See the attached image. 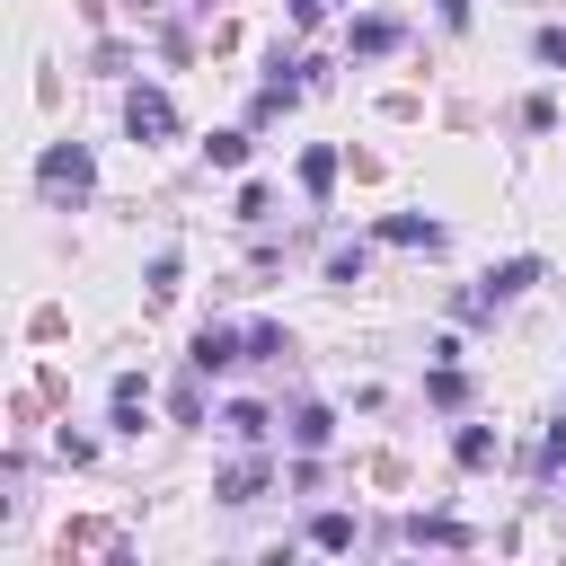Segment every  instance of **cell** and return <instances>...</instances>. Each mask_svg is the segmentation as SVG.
I'll use <instances>...</instances> for the list:
<instances>
[{"label": "cell", "instance_id": "1", "mask_svg": "<svg viewBox=\"0 0 566 566\" xmlns=\"http://www.w3.org/2000/svg\"><path fill=\"white\" fill-rule=\"evenodd\" d=\"M35 186H44V203H88V186H97L88 142H53V150L35 159Z\"/></svg>", "mask_w": 566, "mask_h": 566}, {"label": "cell", "instance_id": "2", "mask_svg": "<svg viewBox=\"0 0 566 566\" xmlns=\"http://www.w3.org/2000/svg\"><path fill=\"white\" fill-rule=\"evenodd\" d=\"M124 133H133V142H168V133H177L168 88H133V97H124Z\"/></svg>", "mask_w": 566, "mask_h": 566}, {"label": "cell", "instance_id": "3", "mask_svg": "<svg viewBox=\"0 0 566 566\" xmlns=\"http://www.w3.org/2000/svg\"><path fill=\"white\" fill-rule=\"evenodd\" d=\"M186 363H195V371H230V363H248V327H195Z\"/></svg>", "mask_w": 566, "mask_h": 566}, {"label": "cell", "instance_id": "4", "mask_svg": "<svg viewBox=\"0 0 566 566\" xmlns=\"http://www.w3.org/2000/svg\"><path fill=\"white\" fill-rule=\"evenodd\" d=\"M398 18H354V62H380V53H398Z\"/></svg>", "mask_w": 566, "mask_h": 566}, {"label": "cell", "instance_id": "5", "mask_svg": "<svg viewBox=\"0 0 566 566\" xmlns=\"http://www.w3.org/2000/svg\"><path fill=\"white\" fill-rule=\"evenodd\" d=\"M380 239H389V248H442V221H424V212H389Z\"/></svg>", "mask_w": 566, "mask_h": 566}, {"label": "cell", "instance_id": "6", "mask_svg": "<svg viewBox=\"0 0 566 566\" xmlns=\"http://www.w3.org/2000/svg\"><path fill=\"white\" fill-rule=\"evenodd\" d=\"M531 283H539V256H504V265L486 274V292H495V301H522Z\"/></svg>", "mask_w": 566, "mask_h": 566}, {"label": "cell", "instance_id": "7", "mask_svg": "<svg viewBox=\"0 0 566 566\" xmlns=\"http://www.w3.org/2000/svg\"><path fill=\"white\" fill-rule=\"evenodd\" d=\"M142 371H115V433H142Z\"/></svg>", "mask_w": 566, "mask_h": 566}, {"label": "cell", "instance_id": "8", "mask_svg": "<svg viewBox=\"0 0 566 566\" xmlns=\"http://www.w3.org/2000/svg\"><path fill=\"white\" fill-rule=\"evenodd\" d=\"M221 424H230L239 442H265V433H274V416H265L256 398H239V407H221Z\"/></svg>", "mask_w": 566, "mask_h": 566}, {"label": "cell", "instance_id": "9", "mask_svg": "<svg viewBox=\"0 0 566 566\" xmlns=\"http://www.w3.org/2000/svg\"><path fill=\"white\" fill-rule=\"evenodd\" d=\"M292 442H301V451H327V442H336V416H327V407H301V416H292Z\"/></svg>", "mask_w": 566, "mask_h": 566}, {"label": "cell", "instance_id": "10", "mask_svg": "<svg viewBox=\"0 0 566 566\" xmlns=\"http://www.w3.org/2000/svg\"><path fill=\"white\" fill-rule=\"evenodd\" d=\"M451 460H460V469H486V460H495V433H486V424H460V433H451Z\"/></svg>", "mask_w": 566, "mask_h": 566}, {"label": "cell", "instance_id": "11", "mask_svg": "<svg viewBox=\"0 0 566 566\" xmlns=\"http://www.w3.org/2000/svg\"><path fill=\"white\" fill-rule=\"evenodd\" d=\"M256 486H265V460H239V469L221 478V504H256Z\"/></svg>", "mask_w": 566, "mask_h": 566}, {"label": "cell", "instance_id": "12", "mask_svg": "<svg viewBox=\"0 0 566 566\" xmlns=\"http://www.w3.org/2000/svg\"><path fill=\"white\" fill-rule=\"evenodd\" d=\"M283 354H292V345H283V327H274V318H256V327H248V363H283Z\"/></svg>", "mask_w": 566, "mask_h": 566}, {"label": "cell", "instance_id": "13", "mask_svg": "<svg viewBox=\"0 0 566 566\" xmlns=\"http://www.w3.org/2000/svg\"><path fill=\"white\" fill-rule=\"evenodd\" d=\"M310 539H318V548H354V513H318Z\"/></svg>", "mask_w": 566, "mask_h": 566}, {"label": "cell", "instance_id": "14", "mask_svg": "<svg viewBox=\"0 0 566 566\" xmlns=\"http://www.w3.org/2000/svg\"><path fill=\"white\" fill-rule=\"evenodd\" d=\"M531 62H539V71H566V27H539V35H531Z\"/></svg>", "mask_w": 566, "mask_h": 566}, {"label": "cell", "instance_id": "15", "mask_svg": "<svg viewBox=\"0 0 566 566\" xmlns=\"http://www.w3.org/2000/svg\"><path fill=\"white\" fill-rule=\"evenodd\" d=\"M203 159H212V168H239V159H248V133H212Z\"/></svg>", "mask_w": 566, "mask_h": 566}, {"label": "cell", "instance_id": "16", "mask_svg": "<svg viewBox=\"0 0 566 566\" xmlns=\"http://www.w3.org/2000/svg\"><path fill=\"white\" fill-rule=\"evenodd\" d=\"M301 186L327 195V186H336V150H310V159H301Z\"/></svg>", "mask_w": 566, "mask_h": 566}, {"label": "cell", "instance_id": "17", "mask_svg": "<svg viewBox=\"0 0 566 566\" xmlns=\"http://www.w3.org/2000/svg\"><path fill=\"white\" fill-rule=\"evenodd\" d=\"M327 283H363V239L354 248H327Z\"/></svg>", "mask_w": 566, "mask_h": 566}, {"label": "cell", "instance_id": "18", "mask_svg": "<svg viewBox=\"0 0 566 566\" xmlns=\"http://www.w3.org/2000/svg\"><path fill=\"white\" fill-rule=\"evenodd\" d=\"M433 398H442V407H460V398H469V380H460V363H451V354H442V371H433Z\"/></svg>", "mask_w": 566, "mask_h": 566}, {"label": "cell", "instance_id": "19", "mask_svg": "<svg viewBox=\"0 0 566 566\" xmlns=\"http://www.w3.org/2000/svg\"><path fill=\"white\" fill-rule=\"evenodd\" d=\"M522 124H531V133H548V124H557V97H548V88H539V97H522Z\"/></svg>", "mask_w": 566, "mask_h": 566}, {"label": "cell", "instance_id": "20", "mask_svg": "<svg viewBox=\"0 0 566 566\" xmlns=\"http://www.w3.org/2000/svg\"><path fill=\"white\" fill-rule=\"evenodd\" d=\"M327 18V0H292V27H318Z\"/></svg>", "mask_w": 566, "mask_h": 566}, {"label": "cell", "instance_id": "21", "mask_svg": "<svg viewBox=\"0 0 566 566\" xmlns=\"http://www.w3.org/2000/svg\"><path fill=\"white\" fill-rule=\"evenodd\" d=\"M557 416H566V407H557Z\"/></svg>", "mask_w": 566, "mask_h": 566}]
</instances>
